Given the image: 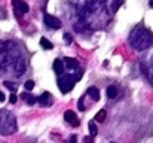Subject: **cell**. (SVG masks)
<instances>
[{
	"instance_id": "obj_27",
	"label": "cell",
	"mask_w": 153,
	"mask_h": 143,
	"mask_svg": "<svg viewBox=\"0 0 153 143\" xmlns=\"http://www.w3.org/2000/svg\"><path fill=\"white\" fill-rule=\"evenodd\" d=\"M70 140H71V142H76L77 139H76V136H71V137H70Z\"/></svg>"
},
{
	"instance_id": "obj_6",
	"label": "cell",
	"mask_w": 153,
	"mask_h": 143,
	"mask_svg": "<svg viewBox=\"0 0 153 143\" xmlns=\"http://www.w3.org/2000/svg\"><path fill=\"white\" fill-rule=\"evenodd\" d=\"M45 24H46V27H49L52 30H58V28H61V21L58 19V18H55V16H52L49 13H45Z\"/></svg>"
},
{
	"instance_id": "obj_19",
	"label": "cell",
	"mask_w": 153,
	"mask_h": 143,
	"mask_svg": "<svg viewBox=\"0 0 153 143\" xmlns=\"http://www.w3.org/2000/svg\"><path fill=\"white\" fill-rule=\"evenodd\" d=\"M122 3H123V0H114V1H113V4H111V10H113V12H116V10L120 7V4H122Z\"/></svg>"
},
{
	"instance_id": "obj_26",
	"label": "cell",
	"mask_w": 153,
	"mask_h": 143,
	"mask_svg": "<svg viewBox=\"0 0 153 143\" xmlns=\"http://www.w3.org/2000/svg\"><path fill=\"white\" fill-rule=\"evenodd\" d=\"M83 140H85V142H92V136H91V137H85Z\"/></svg>"
},
{
	"instance_id": "obj_29",
	"label": "cell",
	"mask_w": 153,
	"mask_h": 143,
	"mask_svg": "<svg viewBox=\"0 0 153 143\" xmlns=\"http://www.w3.org/2000/svg\"><path fill=\"white\" fill-rule=\"evenodd\" d=\"M149 6H150V7H153V0H149Z\"/></svg>"
},
{
	"instance_id": "obj_15",
	"label": "cell",
	"mask_w": 153,
	"mask_h": 143,
	"mask_svg": "<svg viewBox=\"0 0 153 143\" xmlns=\"http://www.w3.org/2000/svg\"><path fill=\"white\" fill-rule=\"evenodd\" d=\"M116 95H117L116 87H114V85H110V87L107 88V97H108V98H114Z\"/></svg>"
},
{
	"instance_id": "obj_11",
	"label": "cell",
	"mask_w": 153,
	"mask_h": 143,
	"mask_svg": "<svg viewBox=\"0 0 153 143\" xmlns=\"http://www.w3.org/2000/svg\"><path fill=\"white\" fill-rule=\"evenodd\" d=\"M53 72H55L56 75L64 73V63H62V60L56 58V60L53 61Z\"/></svg>"
},
{
	"instance_id": "obj_7",
	"label": "cell",
	"mask_w": 153,
	"mask_h": 143,
	"mask_svg": "<svg viewBox=\"0 0 153 143\" xmlns=\"http://www.w3.org/2000/svg\"><path fill=\"white\" fill-rule=\"evenodd\" d=\"M64 119H65L71 127H79V119H77V116H76V113H74L73 110H65Z\"/></svg>"
},
{
	"instance_id": "obj_8",
	"label": "cell",
	"mask_w": 153,
	"mask_h": 143,
	"mask_svg": "<svg viewBox=\"0 0 153 143\" xmlns=\"http://www.w3.org/2000/svg\"><path fill=\"white\" fill-rule=\"evenodd\" d=\"M36 101H39L42 106H51L52 101H53V98H52V94L51 93H43L42 95H39L37 98H36Z\"/></svg>"
},
{
	"instance_id": "obj_17",
	"label": "cell",
	"mask_w": 153,
	"mask_h": 143,
	"mask_svg": "<svg viewBox=\"0 0 153 143\" xmlns=\"http://www.w3.org/2000/svg\"><path fill=\"white\" fill-rule=\"evenodd\" d=\"M40 46L43 48V49H46V51H49V49H52V43L48 40V39L42 37V39H40Z\"/></svg>"
},
{
	"instance_id": "obj_18",
	"label": "cell",
	"mask_w": 153,
	"mask_h": 143,
	"mask_svg": "<svg viewBox=\"0 0 153 143\" xmlns=\"http://www.w3.org/2000/svg\"><path fill=\"white\" fill-rule=\"evenodd\" d=\"M88 128H89V134H91L92 137H95V136H97V133H98V130H97V125H95V122H89Z\"/></svg>"
},
{
	"instance_id": "obj_5",
	"label": "cell",
	"mask_w": 153,
	"mask_h": 143,
	"mask_svg": "<svg viewBox=\"0 0 153 143\" xmlns=\"http://www.w3.org/2000/svg\"><path fill=\"white\" fill-rule=\"evenodd\" d=\"M10 67L13 69V72H15V75H16V76H21V75L25 72V61H24V58H22L21 55H19V57H16Z\"/></svg>"
},
{
	"instance_id": "obj_21",
	"label": "cell",
	"mask_w": 153,
	"mask_h": 143,
	"mask_svg": "<svg viewBox=\"0 0 153 143\" xmlns=\"http://www.w3.org/2000/svg\"><path fill=\"white\" fill-rule=\"evenodd\" d=\"M83 100H85V95H82L80 97V100L77 101V107H79V110H85L86 107H85V104H83Z\"/></svg>"
},
{
	"instance_id": "obj_1",
	"label": "cell",
	"mask_w": 153,
	"mask_h": 143,
	"mask_svg": "<svg viewBox=\"0 0 153 143\" xmlns=\"http://www.w3.org/2000/svg\"><path fill=\"white\" fill-rule=\"evenodd\" d=\"M129 43L137 51H144L153 45V33L143 25L135 27L129 34Z\"/></svg>"
},
{
	"instance_id": "obj_9",
	"label": "cell",
	"mask_w": 153,
	"mask_h": 143,
	"mask_svg": "<svg viewBox=\"0 0 153 143\" xmlns=\"http://www.w3.org/2000/svg\"><path fill=\"white\" fill-rule=\"evenodd\" d=\"M13 7H15V12H16V16H18V18L28 12V4H27L25 1H22V0H21L19 3H16Z\"/></svg>"
},
{
	"instance_id": "obj_25",
	"label": "cell",
	"mask_w": 153,
	"mask_h": 143,
	"mask_svg": "<svg viewBox=\"0 0 153 143\" xmlns=\"http://www.w3.org/2000/svg\"><path fill=\"white\" fill-rule=\"evenodd\" d=\"M4 98H6V97H4V94L0 91V103H1V101H4Z\"/></svg>"
},
{
	"instance_id": "obj_4",
	"label": "cell",
	"mask_w": 153,
	"mask_h": 143,
	"mask_svg": "<svg viewBox=\"0 0 153 143\" xmlns=\"http://www.w3.org/2000/svg\"><path fill=\"white\" fill-rule=\"evenodd\" d=\"M82 75H83L82 70L76 72L74 75H70V73H67V75H64V73L58 75V76H59V78H58V88H59V91H61L62 94L71 91L73 87H74V84L82 78Z\"/></svg>"
},
{
	"instance_id": "obj_28",
	"label": "cell",
	"mask_w": 153,
	"mask_h": 143,
	"mask_svg": "<svg viewBox=\"0 0 153 143\" xmlns=\"http://www.w3.org/2000/svg\"><path fill=\"white\" fill-rule=\"evenodd\" d=\"M19 1H21V0H12V4L15 6V4H16V3H19Z\"/></svg>"
},
{
	"instance_id": "obj_22",
	"label": "cell",
	"mask_w": 153,
	"mask_h": 143,
	"mask_svg": "<svg viewBox=\"0 0 153 143\" xmlns=\"http://www.w3.org/2000/svg\"><path fill=\"white\" fill-rule=\"evenodd\" d=\"M64 42H65V43H71V34L65 33V34H64Z\"/></svg>"
},
{
	"instance_id": "obj_10",
	"label": "cell",
	"mask_w": 153,
	"mask_h": 143,
	"mask_svg": "<svg viewBox=\"0 0 153 143\" xmlns=\"http://www.w3.org/2000/svg\"><path fill=\"white\" fill-rule=\"evenodd\" d=\"M64 66L67 67V69H71V70H76V69H79V61L76 60V58H70V57H67V58H64Z\"/></svg>"
},
{
	"instance_id": "obj_3",
	"label": "cell",
	"mask_w": 153,
	"mask_h": 143,
	"mask_svg": "<svg viewBox=\"0 0 153 143\" xmlns=\"http://www.w3.org/2000/svg\"><path fill=\"white\" fill-rule=\"evenodd\" d=\"M16 131V119L15 116L6 110L0 109V134L1 136H9Z\"/></svg>"
},
{
	"instance_id": "obj_13",
	"label": "cell",
	"mask_w": 153,
	"mask_h": 143,
	"mask_svg": "<svg viewBox=\"0 0 153 143\" xmlns=\"http://www.w3.org/2000/svg\"><path fill=\"white\" fill-rule=\"evenodd\" d=\"M105 116H107L105 110L101 109V110H98V112H97V115L94 116V121H95V122H104V121H105Z\"/></svg>"
},
{
	"instance_id": "obj_20",
	"label": "cell",
	"mask_w": 153,
	"mask_h": 143,
	"mask_svg": "<svg viewBox=\"0 0 153 143\" xmlns=\"http://www.w3.org/2000/svg\"><path fill=\"white\" fill-rule=\"evenodd\" d=\"M24 88H25L27 91H31V90L34 88V82H33L31 79H30V81H27V82L24 84Z\"/></svg>"
},
{
	"instance_id": "obj_16",
	"label": "cell",
	"mask_w": 153,
	"mask_h": 143,
	"mask_svg": "<svg viewBox=\"0 0 153 143\" xmlns=\"http://www.w3.org/2000/svg\"><path fill=\"white\" fill-rule=\"evenodd\" d=\"M3 85H4L7 90L13 91V93H15V91H16V88H18V85H16L15 82H10V81H4V82H3Z\"/></svg>"
},
{
	"instance_id": "obj_2",
	"label": "cell",
	"mask_w": 153,
	"mask_h": 143,
	"mask_svg": "<svg viewBox=\"0 0 153 143\" xmlns=\"http://www.w3.org/2000/svg\"><path fill=\"white\" fill-rule=\"evenodd\" d=\"M19 49L12 42H1L0 43V70H6L12 66L16 57H19Z\"/></svg>"
},
{
	"instance_id": "obj_24",
	"label": "cell",
	"mask_w": 153,
	"mask_h": 143,
	"mask_svg": "<svg viewBox=\"0 0 153 143\" xmlns=\"http://www.w3.org/2000/svg\"><path fill=\"white\" fill-rule=\"evenodd\" d=\"M3 18H6V13H4V9L0 7V19H3Z\"/></svg>"
},
{
	"instance_id": "obj_14",
	"label": "cell",
	"mask_w": 153,
	"mask_h": 143,
	"mask_svg": "<svg viewBox=\"0 0 153 143\" xmlns=\"http://www.w3.org/2000/svg\"><path fill=\"white\" fill-rule=\"evenodd\" d=\"M19 97H21L22 100H25V101H27V104H30V106L36 103V97H33V95L27 94V93H22V94H19Z\"/></svg>"
},
{
	"instance_id": "obj_12",
	"label": "cell",
	"mask_w": 153,
	"mask_h": 143,
	"mask_svg": "<svg viewBox=\"0 0 153 143\" xmlns=\"http://www.w3.org/2000/svg\"><path fill=\"white\" fill-rule=\"evenodd\" d=\"M88 95H91L94 101H98V100H100V91H98V88H95V87H91V88L88 90Z\"/></svg>"
},
{
	"instance_id": "obj_23",
	"label": "cell",
	"mask_w": 153,
	"mask_h": 143,
	"mask_svg": "<svg viewBox=\"0 0 153 143\" xmlns=\"http://www.w3.org/2000/svg\"><path fill=\"white\" fill-rule=\"evenodd\" d=\"M9 101H10L12 104H15V103L18 101V97H16L15 94H12V95H10V98H9Z\"/></svg>"
}]
</instances>
